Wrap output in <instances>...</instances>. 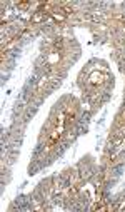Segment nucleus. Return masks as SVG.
<instances>
[{
	"label": "nucleus",
	"instance_id": "nucleus-4",
	"mask_svg": "<svg viewBox=\"0 0 125 212\" xmlns=\"http://www.w3.org/2000/svg\"><path fill=\"white\" fill-rule=\"evenodd\" d=\"M65 149H67V144H64V145H60V149L57 150V155H62V154H64V152H65Z\"/></svg>",
	"mask_w": 125,
	"mask_h": 212
},
{
	"label": "nucleus",
	"instance_id": "nucleus-2",
	"mask_svg": "<svg viewBox=\"0 0 125 212\" xmlns=\"http://www.w3.org/2000/svg\"><path fill=\"white\" fill-rule=\"evenodd\" d=\"M35 112H37V107H33V109H28L27 115H25V122H27V120H28V119H30V117H32V115H33V114H35Z\"/></svg>",
	"mask_w": 125,
	"mask_h": 212
},
{
	"label": "nucleus",
	"instance_id": "nucleus-3",
	"mask_svg": "<svg viewBox=\"0 0 125 212\" xmlns=\"http://www.w3.org/2000/svg\"><path fill=\"white\" fill-rule=\"evenodd\" d=\"M122 169H123V165H118V167L113 170V175H115V177H118V175H120V172H122Z\"/></svg>",
	"mask_w": 125,
	"mask_h": 212
},
{
	"label": "nucleus",
	"instance_id": "nucleus-1",
	"mask_svg": "<svg viewBox=\"0 0 125 212\" xmlns=\"http://www.w3.org/2000/svg\"><path fill=\"white\" fill-rule=\"evenodd\" d=\"M42 150H43V144H42V142H40V144H38V145L35 147V150H33L32 157H33V159H37V157L40 155V152H42Z\"/></svg>",
	"mask_w": 125,
	"mask_h": 212
}]
</instances>
